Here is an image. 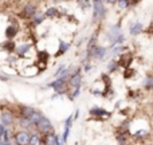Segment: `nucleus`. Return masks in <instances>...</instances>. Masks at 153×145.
<instances>
[{
  "label": "nucleus",
  "mask_w": 153,
  "mask_h": 145,
  "mask_svg": "<svg viewBox=\"0 0 153 145\" xmlns=\"http://www.w3.org/2000/svg\"><path fill=\"white\" fill-rule=\"evenodd\" d=\"M122 28H121V24L117 23V24H113L108 28V31L105 32V38L106 40L109 42V48H113L117 46V39L120 38V35H122Z\"/></svg>",
  "instance_id": "obj_1"
},
{
  "label": "nucleus",
  "mask_w": 153,
  "mask_h": 145,
  "mask_svg": "<svg viewBox=\"0 0 153 145\" xmlns=\"http://www.w3.org/2000/svg\"><path fill=\"white\" fill-rule=\"evenodd\" d=\"M91 10H93V16H91V23L93 24H98V23H101V22L105 20L106 13H108V8L105 7V4L93 1Z\"/></svg>",
  "instance_id": "obj_2"
},
{
  "label": "nucleus",
  "mask_w": 153,
  "mask_h": 145,
  "mask_svg": "<svg viewBox=\"0 0 153 145\" xmlns=\"http://www.w3.org/2000/svg\"><path fill=\"white\" fill-rule=\"evenodd\" d=\"M111 114L113 113L110 110L102 108V106H98V105H94L89 109V116L94 120H98V121H105V120L110 118Z\"/></svg>",
  "instance_id": "obj_3"
},
{
  "label": "nucleus",
  "mask_w": 153,
  "mask_h": 145,
  "mask_svg": "<svg viewBox=\"0 0 153 145\" xmlns=\"http://www.w3.org/2000/svg\"><path fill=\"white\" fill-rule=\"evenodd\" d=\"M38 12V7L35 3H27L23 5V8L20 10V12L18 13V18L22 20H31L34 18V15Z\"/></svg>",
  "instance_id": "obj_4"
},
{
  "label": "nucleus",
  "mask_w": 153,
  "mask_h": 145,
  "mask_svg": "<svg viewBox=\"0 0 153 145\" xmlns=\"http://www.w3.org/2000/svg\"><path fill=\"white\" fill-rule=\"evenodd\" d=\"M36 130L40 133V135H43V136H48V135L55 133L53 122H51L50 118H48V117H46V116H43L42 120H40V121L36 124Z\"/></svg>",
  "instance_id": "obj_5"
},
{
  "label": "nucleus",
  "mask_w": 153,
  "mask_h": 145,
  "mask_svg": "<svg viewBox=\"0 0 153 145\" xmlns=\"http://www.w3.org/2000/svg\"><path fill=\"white\" fill-rule=\"evenodd\" d=\"M16 112L11 110V109H3L0 113V122L4 125L5 128H11L16 122Z\"/></svg>",
  "instance_id": "obj_6"
},
{
  "label": "nucleus",
  "mask_w": 153,
  "mask_h": 145,
  "mask_svg": "<svg viewBox=\"0 0 153 145\" xmlns=\"http://www.w3.org/2000/svg\"><path fill=\"white\" fill-rule=\"evenodd\" d=\"M82 81H83V75H82V67L78 66L76 70L70 75L69 78V86L70 90H78L82 87Z\"/></svg>",
  "instance_id": "obj_7"
},
{
  "label": "nucleus",
  "mask_w": 153,
  "mask_h": 145,
  "mask_svg": "<svg viewBox=\"0 0 153 145\" xmlns=\"http://www.w3.org/2000/svg\"><path fill=\"white\" fill-rule=\"evenodd\" d=\"M117 61H118L121 70L128 69V67H132V63L134 62V54H133V51L128 50V51H125V53H122L121 55H118Z\"/></svg>",
  "instance_id": "obj_8"
},
{
  "label": "nucleus",
  "mask_w": 153,
  "mask_h": 145,
  "mask_svg": "<svg viewBox=\"0 0 153 145\" xmlns=\"http://www.w3.org/2000/svg\"><path fill=\"white\" fill-rule=\"evenodd\" d=\"M19 32H20V27H19V24L16 23V22H12V23H10L8 26H5V28H4V38H5V39L13 40L19 35Z\"/></svg>",
  "instance_id": "obj_9"
},
{
  "label": "nucleus",
  "mask_w": 153,
  "mask_h": 145,
  "mask_svg": "<svg viewBox=\"0 0 153 145\" xmlns=\"http://www.w3.org/2000/svg\"><path fill=\"white\" fill-rule=\"evenodd\" d=\"M30 136H31V133L28 130L22 129V130H18L12 136V138L15 140V143L18 145H30Z\"/></svg>",
  "instance_id": "obj_10"
},
{
  "label": "nucleus",
  "mask_w": 153,
  "mask_h": 145,
  "mask_svg": "<svg viewBox=\"0 0 153 145\" xmlns=\"http://www.w3.org/2000/svg\"><path fill=\"white\" fill-rule=\"evenodd\" d=\"M16 46L18 43L15 40H11V39H5L3 42H0V50L5 54H10V55H13L16 50Z\"/></svg>",
  "instance_id": "obj_11"
},
{
  "label": "nucleus",
  "mask_w": 153,
  "mask_h": 145,
  "mask_svg": "<svg viewBox=\"0 0 153 145\" xmlns=\"http://www.w3.org/2000/svg\"><path fill=\"white\" fill-rule=\"evenodd\" d=\"M32 50V45L31 43H18V46H16V50H15V55L18 57V58H24V57L28 55V53Z\"/></svg>",
  "instance_id": "obj_12"
},
{
  "label": "nucleus",
  "mask_w": 153,
  "mask_h": 145,
  "mask_svg": "<svg viewBox=\"0 0 153 145\" xmlns=\"http://www.w3.org/2000/svg\"><path fill=\"white\" fill-rule=\"evenodd\" d=\"M70 47H71V43L66 42V40H63V39H59L58 40V50L54 54V58H61V57H63L65 54L70 50Z\"/></svg>",
  "instance_id": "obj_13"
},
{
  "label": "nucleus",
  "mask_w": 153,
  "mask_h": 145,
  "mask_svg": "<svg viewBox=\"0 0 153 145\" xmlns=\"http://www.w3.org/2000/svg\"><path fill=\"white\" fill-rule=\"evenodd\" d=\"M35 110H36V109L31 105H18V113H16V116L18 117H27V118H28Z\"/></svg>",
  "instance_id": "obj_14"
},
{
  "label": "nucleus",
  "mask_w": 153,
  "mask_h": 145,
  "mask_svg": "<svg viewBox=\"0 0 153 145\" xmlns=\"http://www.w3.org/2000/svg\"><path fill=\"white\" fill-rule=\"evenodd\" d=\"M120 70H121V67H120L118 61H117L116 58L109 59L108 63H106V73H108L109 75H111V74H114V73H118Z\"/></svg>",
  "instance_id": "obj_15"
},
{
  "label": "nucleus",
  "mask_w": 153,
  "mask_h": 145,
  "mask_svg": "<svg viewBox=\"0 0 153 145\" xmlns=\"http://www.w3.org/2000/svg\"><path fill=\"white\" fill-rule=\"evenodd\" d=\"M46 15H45V12H40V11H38L34 15V18L30 20V23H31V26L34 27H39V26H42L43 23H45V20H46Z\"/></svg>",
  "instance_id": "obj_16"
},
{
  "label": "nucleus",
  "mask_w": 153,
  "mask_h": 145,
  "mask_svg": "<svg viewBox=\"0 0 153 145\" xmlns=\"http://www.w3.org/2000/svg\"><path fill=\"white\" fill-rule=\"evenodd\" d=\"M144 32V24L140 23V22H134L129 26V34L132 36H138Z\"/></svg>",
  "instance_id": "obj_17"
},
{
  "label": "nucleus",
  "mask_w": 153,
  "mask_h": 145,
  "mask_svg": "<svg viewBox=\"0 0 153 145\" xmlns=\"http://www.w3.org/2000/svg\"><path fill=\"white\" fill-rule=\"evenodd\" d=\"M51 59V54L48 53L47 50H42V51H36V61L39 62V63L45 65V66H47L48 62H50Z\"/></svg>",
  "instance_id": "obj_18"
},
{
  "label": "nucleus",
  "mask_w": 153,
  "mask_h": 145,
  "mask_svg": "<svg viewBox=\"0 0 153 145\" xmlns=\"http://www.w3.org/2000/svg\"><path fill=\"white\" fill-rule=\"evenodd\" d=\"M30 145H45L43 144V135H40L38 130H32L30 136Z\"/></svg>",
  "instance_id": "obj_19"
},
{
  "label": "nucleus",
  "mask_w": 153,
  "mask_h": 145,
  "mask_svg": "<svg viewBox=\"0 0 153 145\" xmlns=\"http://www.w3.org/2000/svg\"><path fill=\"white\" fill-rule=\"evenodd\" d=\"M109 54H108V57H110V58H116V57H118V55H121L122 53H125V51H128V47L125 45H121V46H116V47H113V48H109Z\"/></svg>",
  "instance_id": "obj_20"
},
{
  "label": "nucleus",
  "mask_w": 153,
  "mask_h": 145,
  "mask_svg": "<svg viewBox=\"0 0 153 145\" xmlns=\"http://www.w3.org/2000/svg\"><path fill=\"white\" fill-rule=\"evenodd\" d=\"M45 15L47 19H55V18H59L61 13H59V8L55 7V5H51V7L46 8L45 11Z\"/></svg>",
  "instance_id": "obj_21"
},
{
  "label": "nucleus",
  "mask_w": 153,
  "mask_h": 145,
  "mask_svg": "<svg viewBox=\"0 0 153 145\" xmlns=\"http://www.w3.org/2000/svg\"><path fill=\"white\" fill-rule=\"evenodd\" d=\"M136 77H137V70H136L134 67H128V69L122 70V78H124L125 81H132Z\"/></svg>",
  "instance_id": "obj_22"
},
{
  "label": "nucleus",
  "mask_w": 153,
  "mask_h": 145,
  "mask_svg": "<svg viewBox=\"0 0 153 145\" xmlns=\"http://www.w3.org/2000/svg\"><path fill=\"white\" fill-rule=\"evenodd\" d=\"M143 87L148 91H153V73H148L143 81Z\"/></svg>",
  "instance_id": "obj_23"
},
{
  "label": "nucleus",
  "mask_w": 153,
  "mask_h": 145,
  "mask_svg": "<svg viewBox=\"0 0 153 145\" xmlns=\"http://www.w3.org/2000/svg\"><path fill=\"white\" fill-rule=\"evenodd\" d=\"M43 116H45V114H43V113H42V112H40V110H38V109H36V110H35L34 113H32L31 116L28 117V118L31 120V122H32V124L35 125V126H36V124H38V122L40 121V120H42V117H43Z\"/></svg>",
  "instance_id": "obj_24"
},
{
  "label": "nucleus",
  "mask_w": 153,
  "mask_h": 145,
  "mask_svg": "<svg viewBox=\"0 0 153 145\" xmlns=\"http://www.w3.org/2000/svg\"><path fill=\"white\" fill-rule=\"evenodd\" d=\"M76 4L82 11H87L90 8H93V3L90 0H76Z\"/></svg>",
  "instance_id": "obj_25"
},
{
  "label": "nucleus",
  "mask_w": 153,
  "mask_h": 145,
  "mask_svg": "<svg viewBox=\"0 0 153 145\" xmlns=\"http://www.w3.org/2000/svg\"><path fill=\"white\" fill-rule=\"evenodd\" d=\"M117 5H118L120 10H128V8L132 7V0H118L117 1Z\"/></svg>",
  "instance_id": "obj_26"
},
{
  "label": "nucleus",
  "mask_w": 153,
  "mask_h": 145,
  "mask_svg": "<svg viewBox=\"0 0 153 145\" xmlns=\"http://www.w3.org/2000/svg\"><path fill=\"white\" fill-rule=\"evenodd\" d=\"M128 136H129V135L116 133V141L118 143V145H126V143H128Z\"/></svg>",
  "instance_id": "obj_27"
},
{
  "label": "nucleus",
  "mask_w": 153,
  "mask_h": 145,
  "mask_svg": "<svg viewBox=\"0 0 153 145\" xmlns=\"http://www.w3.org/2000/svg\"><path fill=\"white\" fill-rule=\"evenodd\" d=\"M66 69H67V66H66V65H65V63L59 65V66H58V69H56V70H55V73H54V74H53L54 79H55V78H58V77H61V75H62V74H63L65 71H66Z\"/></svg>",
  "instance_id": "obj_28"
},
{
  "label": "nucleus",
  "mask_w": 153,
  "mask_h": 145,
  "mask_svg": "<svg viewBox=\"0 0 153 145\" xmlns=\"http://www.w3.org/2000/svg\"><path fill=\"white\" fill-rule=\"evenodd\" d=\"M11 130H10V128H7V129L4 130V135H3V137H1V143H11Z\"/></svg>",
  "instance_id": "obj_29"
},
{
  "label": "nucleus",
  "mask_w": 153,
  "mask_h": 145,
  "mask_svg": "<svg viewBox=\"0 0 153 145\" xmlns=\"http://www.w3.org/2000/svg\"><path fill=\"white\" fill-rule=\"evenodd\" d=\"M140 97V91L138 90H129L128 91V95H126V98L128 100H136V98H138Z\"/></svg>",
  "instance_id": "obj_30"
},
{
  "label": "nucleus",
  "mask_w": 153,
  "mask_h": 145,
  "mask_svg": "<svg viewBox=\"0 0 153 145\" xmlns=\"http://www.w3.org/2000/svg\"><path fill=\"white\" fill-rule=\"evenodd\" d=\"M0 81H1V82H8V81H10V77L4 75V74H0Z\"/></svg>",
  "instance_id": "obj_31"
},
{
  "label": "nucleus",
  "mask_w": 153,
  "mask_h": 145,
  "mask_svg": "<svg viewBox=\"0 0 153 145\" xmlns=\"http://www.w3.org/2000/svg\"><path fill=\"white\" fill-rule=\"evenodd\" d=\"M117 1H118V0H106V4L114 5V4H117Z\"/></svg>",
  "instance_id": "obj_32"
},
{
  "label": "nucleus",
  "mask_w": 153,
  "mask_h": 145,
  "mask_svg": "<svg viewBox=\"0 0 153 145\" xmlns=\"http://www.w3.org/2000/svg\"><path fill=\"white\" fill-rule=\"evenodd\" d=\"M73 114H74V121H76V120H78V117H79V109H76L75 113H73Z\"/></svg>",
  "instance_id": "obj_33"
},
{
  "label": "nucleus",
  "mask_w": 153,
  "mask_h": 145,
  "mask_svg": "<svg viewBox=\"0 0 153 145\" xmlns=\"http://www.w3.org/2000/svg\"><path fill=\"white\" fill-rule=\"evenodd\" d=\"M121 103H122V100L117 101V102H116V105H114V108H116V109H118V108H120V106H121Z\"/></svg>",
  "instance_id": "obj_34"
},
{
  "label": "nucleus",
  "mask_w": 153,
  "mask_h": 145,
  "mask_svg": "<svg viewBox=\"0 0 153 145\" xmlns=\"http://www.w3.org/2000/svg\"><path fill=\"white\" fill-rule=\"evenodd\" d=\"M93 1H97V3H102V4H105L106 0H93Z\"/></svg>",
  "instance_id": "obj_35"
},
{
  "label": "nucleus",
  "mask_w": 153,
  "mask_h": 145,
  "mask_svg": "<svg viewBox=\"0 0 153 145\" xmlns=\"http://www.w3.org/2000/svg\"><path fill=\"white\" fill-rule=\"evenodd\" d=\"M1 145H11V143H1Z\"/></svg>",
  "instance_id": "obj_36"
}]
</instances>
